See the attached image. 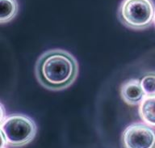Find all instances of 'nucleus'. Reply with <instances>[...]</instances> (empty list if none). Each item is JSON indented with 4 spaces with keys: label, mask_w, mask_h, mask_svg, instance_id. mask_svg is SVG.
Here are the masks:
<instances>
[{
    "label": "nucleus",
    "mask_w": 155,
    "mask_h": 148,
    "mask_svg": "<svg viewBox=\"0 0 155 148\" xmlns=\"http://www.w3.org/2000/svg\"><path fill=\"white\" fill-rule=\"evenodd\" d=\"M153 24H154V26H155V18H154V21H153Z\"/></svg>",
    "instance_id": "9"
},
{
    "label": "nucleus",
    "mask_w": 155,
    "mask_h": 148,
    "mask_svg": "<svg viewBox=\"0 0 155 148\" xmlns=\"http://www.w3.org/2000/svg\"><path fill=\"white\" fill-rule=\"evenodd\" d=\"M120 96L128 105H139L146 96L139 79H131L121 84Z\"/></svg>",
    "instance_id": "5"
},
{
    "label": "nucleus",
    "mask_w": 155,
    "mask_h": 148,
    "mask_svg": "<svg viewBox=\"0 0 155 148\" xmlns=\"http://www.w3.org/2000/svg\"><path fill=\"white\" fill-rule=\"evenodd\" d=\"M117 15L126 28L144 30L154 21L155 3L153 0H122Z\"/></svg>",
    "instance_id": "3"
},
{
    "label": "nucleus",
    "mask_w": 155,
    "mask_h": 148,
    "mask_svg": "<svg viewBox=\"0 0 155 148\" xmlns=\"http://www.w3.org/2000/svg\"><path fill=\"white\" fill-rule=\"evenodd\" d=\"M1 148L10 146L22 147L33 140L37 133V126L31 116L23 113L7 115L1 121Z\"/></svg>",
    "instance_id": "2"
},
{
    "label": "nucleus",
    "mask_w": 155,
    "mask_h": 148,
    "mask_svg": "<svg viewBox=\"0 0 155 148\" xmlns=\"http://www.w3.org/2000/svg\"><path fill=\"white\" fill-rule=\"evenodd\" d=\"M38 82L50 91L66 89L74 82L78 75V62L73 54L61 49L44 52L35 66Z\"/></svg>",
    "instance_id": "1"
},
{
    "label": "nucleus",
    "mask_w": 155,
    "mask_h": 148,
    "mask_svg": "<svg viewBox=\"0 0 155 148\" xmlns=\"http://www.w3.org/2000/svg\"><path fill=\"white\" fill-rule=\"evenodd\" d=\"M19 12L17 0H0V23L7 24L15 19Z\"/></svg>",
    "instance_id": "7"
},
{
    "label": "nucleus",
    "mask_w": 155,
    "mask_h": 148,
    "mask_svg": "<svg viewBox=\"0 0 155 148\" xmlns=\"http://www.w3.org/2000/svg\"><path fill=\"white\" fill-rule=\"evenodd\" d=\"M2 148H7V146H5V147H2Z\"/></svg>",
    "instance_id": "10"
},
{
    "label": "nucleus",
    "mask_w": 155,
    "mask_h": 148,
    "mask_svg": "<svg viewBox=\"0 0 155 148\" xmlns=\"http://www.w3.org/2000/svg\"><path fill=\"white\" fill-rule=\"evenodd\" d=\"M138 113L143 122L155 127V96H146L139 104Z\"/></svg>",
    "instance_id": "6"
},
{
    "label": "nucleus",
    "mask_w": 155,
    "mask_h": 148,
    "mask_svg": "<svg viewBox=\"0 0 155 148\" xmlns=\"http://www.w3.org/2000/svg\"><path fill=\"white\" fill-rule=\"evenodd\" d=\"M124 148H155V130L145 122H133L122 133Z\"/></svg>",
    "instance_id": "4"
},
{
    "label": "nucleus",
    "mask_w": 155,
    "mask_h": 148,
    "mask_svg": "<svg viewBox=\"0 0 155 148\" xmlns=\"http://www.w3.org/2000/svg\"><path fill=\"white\" fill-rule=\"evenodd\" d=\"M140 81L141 87L146 96H155V71L145 73Z\"/></svg>",
    "instance_id": "8"
}]
</instances>
